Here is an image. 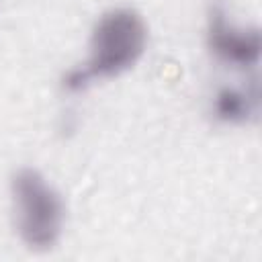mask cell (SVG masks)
Returning <instances> with one entry per match:
<instances>
[{
  "label": "cell",
  "mask_w": 262,
  "mask_h": 262,
  "mask_svg": "<svg viewBox=\"0 0 262 262\" xmlns=\"http://www.w3.org/2000/svg\"><path fill=\"white\" fill-rule=\"evenodd\" d=\"M12 201L20 239L31 250H49L63 227V203L57 190L33 168L12 176Z\"/></svg>",
  "instance_id": "2"
},
{
  "label": "cell",
  "mask_w": 262,
  "mask_h": 262,
  "mask_svg": "<svg viewBox=\"0 0 262 262\" xmlns=\"http://www.w3.org/2000/svg\"><path fill=\"white\" fill-rule=\"evenodd\" d=\"M147 29L143 18L131 8H113L100 16L90 37V55L82 68H74L63 86L82 90L94 78H113L137 63L145 49Z\"/></svg>",
  "instance_id": "1"
},
{
  "label": "cell",
  "mask_w": 262,
  "mask_h": 262,
  "mask_svg": "<svg viewBox=\"0 0 262 262\" xmlns=\"http://www.w3.org/2000/svg\"><path fill=\"white\" fill-rule=\"evenodd\" d=\"M207 45L219 61L233 68H252L260 59L258 29L237 27L221 6H215L209 14Z\"/></svg>",
  "instance_id": "3"
},
{
  "label": "cell",
  "mask_w": 262,
  "mask_h": 262,
  "mask_svg": "<svg viewBox=\"0 0 262 262\" xmlns=\"http://www.w3.org/2000/svg\"><path fill=\"white\" fill-rule=\"evenodd\" d=\"M258 106H260V90L256 80H252L244 88H221L213 100L215 117L229 125L248 123L258 115Z\"/></svg>",
  "instance_id": "4"
}]
</instances>
